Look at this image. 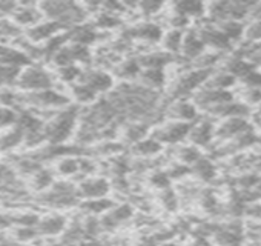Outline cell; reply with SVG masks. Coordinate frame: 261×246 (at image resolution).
Wrapping results in <instances>:
<instances>
[{"mask_svg": "<svg viewBox=\"0 0 261 246\" xmlns=\"http://www.w3.org/2000/svg\"><path fill=\"white\" fill-rule=\"evenodd\" d=\"M211 72L212 71H203V69H194V68L188 72H183L175 82V85L172 86L171 94L174 95V100L185 99L186 95L197 92L206 83Z\"/></svg>", "mask_w": 261, "mask_h": 246, "instance_id": "5", "label": "cell"}, {"mask_svg": "<svg viewBox=\"0 0 261 246\" xmlns=\"http://www.w3.org/2000/svg\"><path fill=\"white\" fill-rule=\"evenodd\" d=\"M17 85L28 92H37V91L49 89L53 85V76L42 66L28 65L20 71L19 79H17Z\"/></svg>", "mask_w": 261, "mask_h": 246, "instance_id": "3", "label": "cell"}, {"mask_svg": "<svg viewBox=\"0 0 261 246\" xmlns=\"http://www.w3.org/2000/svg\"><path fill=\"white\" fill-rule=\"evenodd\" d=\"M237 86H243V88H259L261 89V69L253 66L252 69H249L243 77L238 79Z\"/></svg>", "mask_w": 261, "mask_h": 246, "instance_id": "36", "label": "cell"}, {"mask_svg": "<svg viewBox=\"0 0 261 246\" xmlns=\"http://www.w3.org/2000/svg\"><path fill=\"white\" fill-rule=\"evenodd\" d=\"M0 34H2L4 37H14V39H19V36H20V28H19L16 23L2 22V20H0Z\"/></svg>", "mask_w": 261, "mask_h": 246, "instance_id": "47", "label": "cell"}, {"mask_svg": "<svg viewBox=\"0 0 261 246\" xmlns=\"http://www.w3.org/2000/svg\"><path fill=\"white\" fill-rule=\"evenodd\" d=\"M127 36L148 42V43H159V42H162L163 30L160 25H157L154 22H145V23H139L134 28H130L127 31Z\"/></svg>", "mask_w": 261, "mask_h": 246, "instance_id": "15", "label": "cell"}, {"mask_svg": "<svg viewBox=\"0 0 261 246\" xmlns=\"http://www.w3.org/2000/svg\"><path fill=\"white\" fill-rule=\"evenodd\" d=\"M192 123H183V121H168L166 125L160 127L154 133V139L160 143H180L188 139L189 130Z\"/></svg>", "mask_w": 261, "mask_h": 246, "instance_id": "10", "label": "cell"}, {"mask_svg": "<svg viewBox=\"0 0 261 246\" xmlns=\"http://www.w3.org/2000/svg\"><path fill=\"white\" fill-rule=\"evenodd\" d=\"M37 231L33 229V228H28V226H20L16 229V238L22 243H27V241H31L37 237Z\"/></svg>", "mask_w": 261, "mask_h": 246, "instance_id": "48", "label": "cell"}, {"mask_svg": "<svg viewBox=\"0 0 261 246\" xmlns=\"http://www.w3.org/2000/svg\"><path fill=\"white\" fill-rule=\"evenodd\" d=\"M71 246H101V243L94 240V238H83V240H80V241H77V243H74Z\"/></svg>", "mask_w": 261, "mask_h": 246, "instance_id": "54", "label": "cell"}, {"mask_svg": "<svg viewBox=\"0 0 261 246\" xmlns=\"http://www.w3.org/2000/svg\"><path fill=\"white\" fill-rule=\"evenodd\" d=\"M97 27L101 28V30H112L115 27L120 25V19L117 14H112V13H108V11H103L98 14L97 17Z\"/></svg>", "mask_w": 261, "mask_h": 246, "instance_id": "42", "label": "cell"}, {"mask_svg": "<svg viewBox=\"0 0 261 246\" xmlns=\"http://www.w3.org/2000/svg\"><path fill=\"white\" fill-rule=\"evenodd\" d=\"M25 103L31 108L49 109V108H66L69 105V100L65 94L49 88V89L27 94Z\"/></svg>", "mask_w": 261, "mask_h": 246, "instance_id": "7", "label": "cell"}, {"mask_svg": "<svg viewBox=\"0 0 261 246\" xmlns=\"http://www.w3.org/2000/svg\"><path fill=\"white\" fill-rule=\"evenodd\" d=\"M17 114L13 108H7V106H0V128H8L16 123Z\"/></svg>", "mask_w": 261, "mask_h": 246, "instance_id": "45", "label": "cell"}, {"mask_svg": "<svg viewBox=\"0 0 261 246\" xmlns=\"http://www.w3.org/2000/svg\"><path fill=\"white\" fill-rule=\"evenodd\" d=\"M68 37L72 40V43L75 45H82V46H89L97 40V33L92 27L88 25H79L75 28H72L71 33H68Z\"/></svg>", "mask_w": 261, "mask_h": 246, "instance_id": "25", "label": "cell"}, {"mask_svg": "<svg viewBox=\"0 0 261 246\" xmlns=\"http://www.w3.org/2000/svg\"><path fill=\"white\" fill-rule=\"evenodd\" d=\"M23 142V134L19 128H14L13 131L7 133L5 136L0 137V148L2 150H11L19 146Z\"/></svg>", "mask_w": 261, "mask_h": 246, "instance_id": "39", "label": "cell"}, {"mask_svg": "<svg viewBox=\"0 0 261 246\" xmlns=\"http://www.w3.org/2000/svg\"><path fill=\"white\" fill-rule=\"evenodd\" d=\"M204 88H209V89H218V91H230L232 88L237 86V79L221 69H214L206 83L203 85Z\"/></svg>", "mask_w": 261, "mask_h": 246, "instance_id": "21", "label": "cell"}, {"mask_svg": "<svg viewBox=\"0 0 261 246\" xmlns=\"http://www.w3.org/2000/svg\"><path fill=\"white\" fill-rule=\"evenodd\" d=\"M112 206H114V203H112L109 199H106V197H101V199H89V200H86V202L83 203L85 211H86V212H91V214H94V215H97V214H105V212H108Z\"/></svg>", "mask_w": 261, "mask_h": 246, "instance_id": "32", "label": "cell"}, {"mask_svg": "<svg viewBox=\"0 0 261 246\" xmlns=\"http://www.w3.org/2000/svg\"><path fill=\"white\" fill-rule=\"evenodd\" d=\"M19 246H31V244H19Z\"/></svg>", "mask_w": 261, "mask_h": 246, "instance_id": "55", "label": "cell"}, {"mask_svg": "<svg viewBox=\"0 0 261 246\" xmlns=\"http://www.w3.org/2000/svg\"><path fill=\"white\" fill-rule=\"evenodd\" d=\"M204 51H206V48H204L201 39L198 37V33L195 30H188L183 36V43H181V50H180L181 56L192 63Z\"/></svg>", "mask_w": 261, "mask_h": 246, "instance_id": "16", "label": "cell"}, {"mask_svg": "<svg viewBox=\"0 0 261 246\" xmlns=\"http://www.w3.org/2000/svg\"><path fill=\"white\" fill-rule=\"evenodd\" d=\"M243 217H247L252 222H261V200L246 203Z\"/></svg>", "mask_w": 261, "mask_h": 246, "instance_id": "46", "label": "cell"}, {"mask_svg": "<svg viewBox=\"0 0 261 246\" xmlns=\"http://www.w3.org/2000/svg\"><path fill=\"white\" fill-rule=\"evenodd\" d=\"M63 28L59 23H56V22H51V20L49 22H42V23H37V25L28 28L27 33H25V36H27L25 39L28 42L37 45L40 42H48L54 36L60 34Z\"/></svg>", "mask_w": 261, "mask_h": 246, "instance_id": "13", "label": "cell"}, {"mask_svg": "<svg viewBox=\"0 0 261 246\" xmlns=\"http://www.w3.org/2000/svg\"><path fill=\"white\" fill-rule=\"evenodd\" d=\"M72 95L80 103H92L97 97V92L94 89H91L88 85L79 82V83L72 85Z\"/></svg>", "mask_w": 261, "mask_h": 246, "instance_id": "34", "label": "cell"}, {"mask_svg": "<svg viewBox=\"0 0 261 246\" xmlns=\"http://www.w3.org/2000/svg\"><path fill=\"white\" fill-rule=\"evenodd\" d=\"M40 13H43L51 22L59 23L62 28L71 27L75 28L86 19V11L74 2L68 0H51L39 5Z\"/></svg>", "mask_w": 261, "mask_h": 246, "instance_id": "1", "label": "cell"}, {"mask_svg": "<svg viewBox=\"0 0 261 246\" xmlns=\"http://www.w3.org/2000/svg\"><path fill=\"white\" fill-rule=\"evenodd\" d=\"M140 79L143 82V86L151 89V91L163 88L166 83L165 69H143L140 72Z\"/></svg>", "mask_w": 261, "mask_h": 246, "instance_id": "27", "label": "cell"}, {"mask_svg": "<svg viewBox=\"0 0 261 246\" xmlns=\"http://www.w3.org/2000/svg\"><path fill=\"white\" fill-rule=\"evenodd\" d=\"M40 10H39V5H22V7H17L14 14H13V19H14V23L20 28V27H34L39 23L40 20Z\"/></svg>", "mask_w": 261, "mask_h": 246, "instance_id": "19", "label": "cell"}, {"mask_svg": "<svg viewBox=\"0 0 261 246\" xmlns=\"http://www.w3.org/2000/svg\"><path fill=\"white\" fill-rule=\"evenodd\" d=\"M166 117L172 121H183V123H194L198 118V109L192 103V100L186 99H175L166 108Z\"/></svg>", "mask_w": 261, "mask_h": 246, "instance_id": "11", "label": "cell"}, {"mask_svg": "<svg viewBox=\"0 0 261 246\" xmlns=\"http://www.w3.org/2000/svg\"><path fill=\"white\" fill-rule=\"evenodd\" d=\"M130 217H133V208H130L129 205H120V206H112L106 214L105 217L100 220V226L103 228H115L117 225L129 220Z\"/></svg>", "mask_w": 261, "mask_h": 246, "instance_id": "20", "label": "cell"}, {"mask_svg": "<svg viewBox=\"0 0 261 246\" xmlns=\"http://www.w3.org/2000/svg\"><path fill=\"white\" fill-rule=\"evenodd\" d=\"M66 228V218L59 214H51L43 218H39L37 232L39 235H60Z\"/></svg>", "mask_w": 261, "mask_h": 246, "instance_id": "17", "label": "cell"}, {"mask_svg": "<svg viewBox=\"0 0 261 246\" xmlns=\"http://www.w3.org/2000/svg\"><path fill=\"white\" fill-rule=\"evenodd\" d=\"M82 83L88 85L91 89H94L97 94L98 92H106L112 88L114 85V79L111 74L101 71V69H89L86 72H82L80 79Z\"/></svg>", "mask_w": 261, "mask_h": 246, "instance_id": "14", "label": "cell"}, {"mask_svg": "<svg viewBox=\"0 0 261 246\" xmlns=\"http://www.w3.org/2000/svg\"><path fill=\"white\" fill-rule=\"evenodd\" d=\"M183 36H185V31L172 30V28H171L168 33H165L163 37H162L165 53H168V54H171V56H172V54H178L180 50H181Z\"/></svg>", "mask_w": 261, "mask_h": 246, "instance_id": "28", "label": "cell"}, {"mask_svg": "<svg viewBox=\"0 0 261 246\" xmlns=\"http://www.w3.org/2000/svg\"><path fill=\"white\" fill-rule=\"evenodd\" d=\"M235 99L240 100L243 105L249 106L250 109H255L256 106L261 105V89L259 88H243V86H235Z\"/></svg>", "mask_w": 261, "mask_h": 246, "instance_id": "26", "label": "cell"}, {"mask_svg": "<svg viewBox=\"0 0 261 246\" xmlns=\"http://www.w3.org/2000/svg\"><path fill=\"white\" fill-rule=\"evenodd\" d=\"M168 173V176L171 177V180L172 179H183V177H186L188 174H191V168L189 166H186V165H183V163H175L169 171H166Z\"/></svg>", "mask_w": 261, "mask_h": 246, "instance_id": "50", "label": "cell"}, {"mask_svg": "<svg viewBox=\"0 0 261 246\" xmlns=\"http://www.w3.org/2000/svg\"><path fill=\"white\" fill-rule=\"evenodd\" d=\"M188 140L195 148H207L215 140V121L211 118H201L191 125Z\"/></svg>", "mask_w": 261, "mask_h": 246, "instance_id": "9", "label": "cell"}, {"mask_svg": "<svg viewBox=\"0 0 261 246\" xmlns=\"http://www.w3.org/2000/svg\"><path fill=\"white\" fill-rule=\"evenodd\" d=\"M201 156H203L201 151H200L198 148L192 146V145L178 148V154H177L178 163H183V165H186V166H189V168H191Z\"/></svg>", "mask_w": 261, "mask_h": 246, "instance_id": "35", "label": "cell"}, {"mask_svg": "<svg viewBox=\"0 0 261 246\" xmlns=\"http://www.w3.org/2000/svg\"><path fill=\"white\" fill-rule=\"evenodd\" d=\"M217 27L221 30V33L232 42V45H238L243 39V31H244V22H235V20H229V22H221L217 23Z\"/></svg>", "mask_w": 261, "mask_h": 246, "instance_id": "29", "label": "cell"}, {"mask_svg": "<svg viewBox=\"0 0 261 246\" xmlns=\"http://www.w3.org/2000/svg\"><path fill=\"white\" fill-rule=\"evenodd\" d=\"M80 76H82V71L77 65H66V66L59 68V79L66 83H72V82L79 80Z\"/></svg>", "mask_w": 261, "mask_h": 246, "instance_id": "41", "label": "cell"}, {"mask_svg": "<svg viewBox=\"0 0 261 246\" xmlns=\"http://www.w3.org/2000/svg\"><path fill=\"white\" fill-rule=\"evenodd\" d=\"M174 11L185 16L186 19H201L206 16V4L197 2V0H183L174 5Z\"/></svg>", "mask_w": 261, "mask_h": 246, "instance_id": "23", "label": "cell"}, {"mask_svg": "<svg viewBox=\"0 0 261 246\" xmlns=\"http://www.w3.org/2000/svg\"><path fill=\"white\" fill-rule=\"evenodd\" d=\"M249 120H250V125L255 131H261V105L256 106L255 109H252Z\"/></svg>", "mask_w": 261, "mask_h": 246, "instance_id": "52", "label": "cell"}, {"mask_svg": "<svg viewBox=\"0 0 261 246\" xmlns=\"http://www.w3.org/2000/svg\"><path fill=\"white\" fill-rule=\"evenodd\" d=\"M17 5L14 2H0V16H8L14 14Z\"/></svg>", "mask_w": 261, "mask_h": 246, "instance_id": "53", "label": "cell"}, {"mask_svg": "<svg viewBox=\"0 0 261 246\" xmlns=\"http://www.w3.org/2000/svg\"><path fill=\"white\" fill-rule=\"evenodd\" d=\"M77 123V109L63 108V111L56 112L48 123L43 125V137L53 145H59L71 137Z\"/></svg>", "mask_w": 261, "mask_h": 246, "instance_id": "2", "label": "cell"}, {"mask_svg": "<svg viewBox=\"0 0 261 246\" xmlns=\"http://www.w3.org/2000/svg\"><path fill=\"white\" fill-rule=\"evenodd\" d=\"M162 151V143L155 140L154 137L151 139H143L134 145V153L143 157H154Z\"/></svg>", "mask_w": 261, "mask_h": 246, "instance_id": "31", "label": "cell"}, {"mask_svg": "<svg viewBox=\"0 0 261 246\" xmlns=\"http://www.w3.org/2000/svg\"><path fill=\"white\" fill-rule=\"evenodd\" d=\"M149 182L154 188L157 189H168L171 185V177L168 176L166 171H154L149 177Z\"/></svg>", "mask_w": 261, "mask_h": 246, "instance_id": "43", "label": "cell"}, {"mask_svg": "<svg viewBox=\"0 0 261 246\" xmlns=\"http://www.w3.org/2000/svg\"><path fill=\"white\" fill-rule=\"evenodd\" d=\"M192 103L197 106V109H201L204 112L211 111L212 108H217L223 103H227L235 99L232 91H218V89H209L201 86L197 92L192 94Z\"/></svg>", "mask_w": 261, "mask_h": 246, "instance_id": "6", "label": "cell"}, {"mask_svg": "<svg viewBox=\"0 0 261 246\" xmlns=\"http://www.w3.org/2000/svg\"><path fill=\"white\" fill-rule=\"evenodd\" d=\"M160 200H162V205H163V208L166 211H175L178 208V197L171 188L162 191V199Z\"/></svg>", "mask_w": 261, "mask_h": 246, "instance_id": "44", "label": "cell"}, {"mask_svg": "<svg viewBox=\"0 0 261 246\" xmlns=\"http://www.w3.org/2000/svg\"><path fill=\"white\" fill-rule=\"evenodd\" d=\"M0 65H10V66L22 68V66L30 65V59L23 51H20L17 48L0 45Z\"/></svg>", "mask_w": 261, "mask_h": 246, "instance_id": "22", "label": "cell"}, {"mask_svg": "<svg viewBox=\"0 0 261 246\" xmlns=\"http://www.w3.org/2000/svg\"><path fill=\"white\" fill-rule=\"evenodd\" d=\"M191 174H194L200 182L204 183H211L217 179L218 176V169L217 165L212 162V159L201 156L192 166H191Z\"/></svg>", "mask_w": 261, "mask_h": 246, "instance_id": "18", "label": "cell"}, {"mask_svg": "<svg viewBox=\"0 0 261 246\" xmlns=\"http://www.w3.org/2000/svg\"><path fill=\"white\" fill-rule=\"evenodd\" d=\"M117 72H118L120 77L130 80V79L137 77V76L142 72V66H140V63H139V60H136V59H129V60H123V62L118 65Z\"/></svg>", "mask_w": 261, "mask_h": 246, "instance_id": "33", "label": "cell"}, {"mask_svg": "<svg viewBox=\"0 0 261 246\" xmlns=\"http://www.w3.org/2000/svg\"><path fill=\"white\" fill-rule=\"evenodd\" d=\"M250 128H252V125H250L249 118L232 117V118L220 120L218 123H215V140H217V143L227 142Z\"/></svg>", "mask_w": 261, "mask_h": 246, "instance_id": "8", "label": "cell"}, {"mask_svg": "<svg viewBox=\"0 0 261 246\" xmlns=\"http://www.w3.org/2000/svg\"><path fill=\"white\" fill-rule=\"evenodd\" d=\"M14 179H16L14 171L10 166L0 163V185H11Z\"/></svg>", "mask_w": 261, "mask_h": 246, "instance_id": "51", "label": "cell"}, {"mask_svg": "<svg viewBox=\"0 0 261 246\" xmlns=\"http://www.w3.org/2000/svg\"><path fill=\"white\" fill-rule=\"evenodd\" d=\"M33 185L39 191H43V189L49 188L53 185V174H51V171H48V169L36 171L34 177H33Z\"/></svg>", "mask_w": 261, "mask_h": 246, "instance_id": "40", "label": "cell"}, {"mask_svg": "<svg viewBox=\"0 0 261 246\" xmlns=\"http://www.w3.org/2000/svg\"><path fill=\"white\" fill-rule=\"evenodd\" d=\"M195 31L198 33V37L201 39L206 50L217 51L221 54H227V53L233 51L232 42L221 33V30L217 25L206 22L200 28H195Z\"/></svg>", "mask_w": 261, "mask_h": 246, "instance_id": "4", "label": "cell"}, {"mask_svg": "<svg viewBox=\"0 0 261 246\" xmlns=\"http://www.w3.org/2000/svg\"><path fill=\"white\" fill-rule=\"evenodd\" d=\"M137 7L142 10V13H143V14H146V16H152V14H157V13L163 8V4H160V2H154V0H145V2L139 4Z\"/></svg>", "mask_w": 261, "mask_h": 246, "instance_id": "49", "label": "cell"}, {"mask_svg": "<svg viewBox=\"0 0 261 246\" xmlns=\"http://www.w3.org/2000/svg\"><path fill=\"white\" fill-rule=\"evenodd\" d=\"M149 131V127L145 121H133L124 128V139L130 143H137L145 139L146 133Z\"/></svg>", "mask_w": 261, "mask_h": 246, "instance_id": "30", "label": "cell"}, {"mask_svg": "<svg viewBox=\"0 0 261 246\" xmlns=\"http://www.w3.org/2000/svg\"><path fill=\"white\" fill-rule=\"evenodd\" d=\"M19 74H20V68L10 66V65H0V86L8 88L17 83Z\"/></svg>", "mask_w": 261, "mask_h": 246, "instance_id": "37", "label": "cell"}, {"mask_svg": "<svg viewBox=\"0 0 261 246\" xmlns=\"http://www.w3.org/2000/svg\"><path fill=\"white\" fill-rule=\"evenodd\" d=\"M57 169L62 176H72L80 171V159H75L71 156L62 157L57 165Z\"/></svg>", "mask_w": 261, "mask_h": 246, "instance_id": "38", "label": "cell"}, {"mask_svg": "<svg viewBox=\"0 0 261 246\" xmlns=\"http://www.w3.org/2000/svg\"><path fill=\"white\" fill-rule=\"evenodd\" d=\"M111 189V185L108 180L100 179V177H89L85 179L77 189V194H80L83 199L89 200V199H101L106 197L108 192Z\"/></svg>", "mask_w": 261, "mask_h": 246, "instance_id": "12", "label": "cell"}, {"mask_svg": "<svg viewBox=\"0 0 261 246\" xmlns=\"http://www.w3.org/2000/svg\"><path fill=\"white\" fill-rule=\"evenodd\" d=\"M172 56L165 53V51H154V53H146L139 59L140 66L145 69H165L166 65L172 62Z\"/></svg>", "mask_w": 261, "mask_h": 246, "instance_id": "24", "label": "cell"}]
</instances>
